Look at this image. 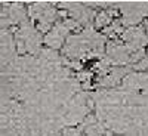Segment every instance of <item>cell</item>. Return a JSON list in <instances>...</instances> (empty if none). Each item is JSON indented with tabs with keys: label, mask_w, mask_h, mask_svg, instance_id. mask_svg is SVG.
<instances>
[{
	"label": "cell",
	"mask_w": 148,
	"mask_h": 136,
	"mask_svg": "<svg viewBox=\"0 0 148 136\" xmlns=\"http://www.w3.org/2000/svg\"><path fill=\"white\" fill-rule=\"evenodd\" d=\"M92 107L56 51L15 56L0 70V136H53L80 124Z\"/></svg>",
	"instance_id": "1"
},
{
	"label": "cell",
	"mask_w": 148,
	"mask_h": 136,
	"mask_svg": "<svg viewBox=\"0 0 148 136\" xmlns=\"http://www.w3.org/2000/svg\"><path fill=\"white\" fill-rule=\"evenodd\" d=\"M96 118L111 133L148 136V72L127 74L119 89L92 95Z\"/></svg>",
	"instance_id": "2"
},
{
	"label": "cell",
	"mask_w": 148,
	"mask_h": 136,
	"mask_svg": "<svg viewBox=\"0 0 148 136\" xmlns=\"http://www.w3.org/2000/svg\"><path fill=\"white\" fill-rule=\"evenodd\" d=\"M105 39L93 28L88 27L79 34L68 36L62 46V55L65 59L76 61L84 56H99L104 51Z\"/></svg>",
	"instance_id": "3"
},
{
	"label": "cell",
	"mask_w": 148,
	"mask_h": 136,
	"mask_svg": "<svg viewBox=\"0 0 148 136\" xmlns=\"http://www.w3.org/2000/svg\"><path fill=\"white\" fill-rule=\"evenodd\" d=\"M14 42H15L16 55L19 56L25 53L37 56L42 51V34L28 21L19 25L18 31L14 36Z\"/></svg>",
	"instance_id": "4"
},
{
	"label": "cell",
	"mask_w": 148,
	"mask_h": 136,
	"mask_svg": "<svg viewBox=\"0 0 148 136\" xmlns=\"http://www.w3.org/2000/svg\"><path fill=\"white\" fill-rule=\"evenodd\" d=\"M55 3H47V2H37L31 3L28 8V16L34 21H37V31L49 33L52 28V24L58 19V10L53 8Z\"/></svg>",
	"instance_id": "5"
},
{
	"label": "cell",
	"mask_w": 148,
	"mask_h": 136,
	"mask_svg": "<svg viewBox=\"0 0 148 136\" xmlns=\"http://www.w3.org/2000/svg\"><path fill=\"white\" fill-rule=\"evenodd\" d=\"M76 28H80V24L76 22L71 18H65L64 21L56 22L55 25L51 28L45 37V43L47 46V49H52V51H56V49L64 46V40L65 37L70 34V31H74Z\"/></svg>",
	"instance_id": "6"
},
{
	"label": "cell",
	"mask_w": 148,
	"mask_h": 136,
	"mask_svg": "<svg viewBox=\"0 0 148 136\" xmlns=\"http://www.w3.org/2000/svg\"><path fill=\"white\" fill-rule=\"evenodd\" d=\"M114 6H120L121 12H123V19H121V24L125 25H135L138 24L147 14H148V3H133V2H129V3H114Z\"/></svg>",
	"instance_id": "7"
},
{
	"label": "cell",
	"mask_w": 148,
	"mask_h": 136,
	"mask_svg": "<svg viewBox=\"0 0 148 136\" xmlns=\"http://www.w3.org/2000/svg\"><path fill=\"white\" fill-rule=\"evenodd\" d=\"M16 56V49L14 42V34L9 30L0 28V70L8 65Z\"/></svg>",
	"instance_id": "8"
},
{
	"label": "cell",
	"mask_w": 148,
	"mask_h": 136,
	"mask_svg": "<svg viewBox=\"0 0 148 136\" xmlns=\"http://www.w3.org/2000/svg\"><path fill=\"white\" fill-rule=\"evenodd\" d=\"M59 6H62L68 14H70V18L74 19L79 24H88L93 19L95 16V12L90 9V8H84L83 3H79V2H64V3H59Z\"/></svg>",
	"instance_id": "9"
},
{
	"label": "cell",
	"mask_w": 148,
	"mask_h": 136,
	"mask_svg": "<svg viewBox=\"0 0 148 136\" xmlns=\"http://www.w3.org/2000/svg\"><path fill=\"white\" fill-rule=\"evenodd\" d=\"M111 18H113V9H108V10H102L96 15L95 18V25L98 28H102L107 27L111 24Z\"/></svg>",
	"instance_id": "10"
},
{
	"label": "cell",
	"mask_w": 148,
	"mask_h": 136,
	"mask_svg": "<svg viewBox=\"0 0 148 136\" xmlns=\"http://www.w3.org/2000/svg\"><path fill=\"white\" fill-rule=\"evenodd\" d=\"M105 34L108 36H114V34H119V33H123V28H121V22H113L110 27H105Z\"/></svg>",
	"instance_id": "11"
},
{
	"label": "cell",
	"mask_w": 148,
	"mask_h": 136,
	"mask_svg": "<svg viewBox=\"0 0 148 136\" xmlns=\"http://www.w3.org/2000/svg\"><path fill=\"white\" fill-rule=\"evenodd\" d=\"M135 70H139V71H145L147 68H148V58L145 56V58H142L139 62H136L135 64V67H133Z\"/></svg>",
	"instance_id": "12"
},
{
	"label": "cell",
	"mask_w": 148,
	"mask_h": 136,
	"mask_svg": "<svg viewBox=\"0 0 148 136\" xmlns=\"http://www.w3.org/2000/svg\"><path fill=\"white\" fill-rule=\"evenodd\" d=\"M2 8H3V3H0V12H2Z\"/></svg>",
	"instance_id": "13"
}]
</instances>
